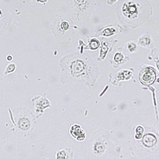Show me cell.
<instances>
[{
    "label": "cell",
    "mask_w": 159,
    "mask_h": 159,
    "mask_svg": "<svg viewBox=\"0 0 159 159\" xmlns=\"http://www.w3.org/2000/svg\"><path fill=\"white\" fill-rule=\"evenodd\" d=\"M156 78L155 70L150 67L143 69L139 75L140 82L145 85H150L152 84Z\"/></svg>",
    "instance_id": "1"
},
{
    "label": "cell",
    "mask_w": 159,
    "mask_h": 159,
    "mask_svg": "<svg viewBox=\"0 0 159 159\" xmlns=\"http://www.w3.org/2000/svg\"><path fill=\"white\" fill-rule=\"evenodd\" d=\"M70 135L78 141H84L86 138V133L80 125L75 124L70 129Z\"/></svg>",
    "instance_id": "2"
},
{
    "label": "cell",
    "mask_w": 159,
    "mask_h": 159,
    "mask_svg": "<svg viewBox=\"0 0 159 159\" xmlns=\"http://www.w3.org/2000/svg\"><path fill=\"white\" fill-rule=\"evenodd\" d=\"M123 13L129 18H135L137 16L138 8L133 2H128L123 8Z\"/></svg>",
    "instance_id": "3"
},
{
    "label": "cell",
    "mask_w": 159,
    "mask_h": 159,
    "mask_svg": "<svg viewBox=\"0 0 159 159\" xmlns=\"http://www.w3.org/2000/svg\"><path fill=\"white\" fill-rule=\"evenodd\" d=\"M106 150V145L102 142H96L93 146V151L97 154H103Z\"/></svg>",
    "instance_id": "4"
},
{
    "label": "cell",
    "mask_w": 159,
    "mask_h": 159,
    "mask_svg": "<svg viewBox=\"0 0 159 159\" xmlns=\"http://www.w3.org/2000/svg\"><path fill=\"white\" fill-rule=\"evenodd\" d=\"M143 142L147 147H152L156 142V138L152 134H147L144 137Z\"/></svg>",
    "instance_id": "5"
},
{
    "label": "cell",
    "mask_w": 159,
    "mask_h": 159,
    "mask_svg": "<svg viewBox=\"0 0 159 159\" xmlns=\"http://www.w3.org/2000/svg\"><path fill=\"white\" fill-rule=\"evenodd\" d=\"M131 76H132V73L128 70H123L122 72L119 73V78L120 80H129Z\"/></svg>",
    "instance_id": "6"
},
{
    "label": "cell",
    "mask_w": 159,
    "mask_h": 159,
    "mask_svg": "<svg viewBox=\"0 0 159 159\" xmlns=\"http://www.w3.org/2000/svg\"><path fill=\"white\" fill-rule=\"evenodd\" d=\"M67 152L65 150H58L56 154V159H67Z\"/></svg>",
    "instance_id": "7"
},
{
    "label": "cell",
    "mask_w": 159,
    "mask_h": 159,
    "mask_svg": "<svg viewBox=\"0 0 159 159\" xmlns=\"http://www.w3.org/2000/svg\"><path fill=\"white\" fill-rule=\"evenodd\" d=\"M144 132V128L141 126H138L137 128H136V135H135V138L139 139H140L142 137V135H143V133Z\"/></svg>",
    "instance_id": "8"
},
{
    "label": "cell",
    "mask_w": 159,
    "mask_h": 159,
    "mask_svg": "<svg viewBox=\"0 0 159 159\" xmlns=\"http://www.w3.org/2000/svg\"><path fill=\"white\" fill-rule=\"evenodd\" d=\"M100 46V43L98 41V40H97V39H93L91 41L90 43V47L93 50H95L97 48H98Z\"/></svg>",
    "instance_id": "9"
},
{
    "label": "cell",
    "mask_w": 159,
    "mask_h": 159,
    "mask_svg": "<svg viewBox=\"0 0 159 159\" xmlns=\"http://www.w3.org/2000/svg\"><path fill=\"white\" fill-rule=\"evenodd\" d=\"M139 42L140 44L142 45H144V46L148 45L150 43V39L148 38H147V37L142 38L139 39Z\"/></svg>",
    "instance_id": "10"
},
{
    "label": "cell",
    "mask_w": 159,
    "mask_h": 159,
    "mask_svg": "<svg viewBox=\"0 0 159 159\" xmlns=\"http://www.w3.org/2000/svg\"><path fill=\"white\" fill-rule=\"evenodd\" d=\"M123 58V55L121 53L117 52L116 54H115V56L114 60L116 61V62H120V61H121L122 60Z\"/></svg>",
    "instance_id": "11"
},
{
    "label": "cell",
    "mask_w": 159,
    "mask_h": 159,
    "mask_svg": "<svg viewBox=\"0 0 159 159\" xmlns=\"http://www.w3.org/2000/svg\"><path fill=\"white\" fill-rule=\"evenodd\" d=\"M16 69V65L13 63H11V64H10L8 66L7 68L6 69V73H7L12 72H13Z\"/></svg>",
    "instance_id": "12"
},
{
    "label": "cell",
    "mask_w": 159,
    "mask_h": 159,
    "mask_svg": "<svg viewBox=\"0 0 159 159\" xmlns=\"http://www.w3.org/2000/svg\"><path fill=\"white\" fill-rule=\"evenodd\" d=\"M115 30L113 29H106L104 32H103V34L105 35L106 36H109L111 34H113V32H115Z\"/></svg>",
    "instance_id": "13"
},
{
    "label": "cell",
    "mask_w": 159,
    "mask_h": 159,
    "mask_svg": "<svg viewBox=\"0 0 159 159\" xmlns=\"http://www.w3.org/2000/svg\"><path fill=\"white\" fill-rule=\"evenodd\" d=\"M128 47L129 50L131 51V52H133V51H134L136 50L137 46H136V45L135 43H128Z\"/></svg>",
    "instance_id": "14"
},
{
    "label": "cell",
    "mask_w": 159,
    "mask_h": 159,
    "mask_svg": "<svg viewBox=\"0 0 159 159\" xmlns=\"http://www.w3.org/2000/svg\"><path fill=\"white\" fill-rule=\"evenodd\" d=\"M61 28L64 30H66L69 28V25L66 22H63L61 23Z\"/></svg>",
    "instance_id": "15"
},
{
    "label": "cell",
    "mask_w": 159,
    "mask_h": 159,
    "mask_svg": "<svg viewBox=\"0 0 159 159\" xmlns=\"http://www.w3.org/2000/svg\"><path fill=\"white\" fill-rule=\"evenodd\" d=\"M12 56H8L7 57V60H8V61H11V60H12Z\"/></svg>",
    "instance_id": "16"
},
{
    "label": "cell",
    "mask_w": 159,
    "mask_h": 159,
    "mask_svg": "<svg viewBox=\"0 0 159 159\" xmlns=\"http://www.w3.org/2000/svg\"><path fill=\"white\" fill-rule=\"evenodd\" d=\"M157 67H158L159 70V61H158L157 63Z\"/></svg>",
    "instance_id": "17"
},
{
    "label": "cell",
    "mask_w": 159,
    "mask_h": 159,
    "mask_svg": "<svg viewBox=\"0 0 159 159\" xmlns=\"http://www.w3.org/2000/svg\"><path fill=\"white\" fill-rule=\"evenodd\" d=\"M158 82H159V80L158 79Z\"/></svg>",
    "instance_id": "18"
},
{
    "label": "cell",
    "mask_w": 159,
    "mask_h": 159,
    "mask_svg": "<svg viewBox=\"0 0 159 159\" xmlns=\"http://www.w3.org/2000/svg\"></svg>",
    "instance_id": "19"
}]
</instances>
